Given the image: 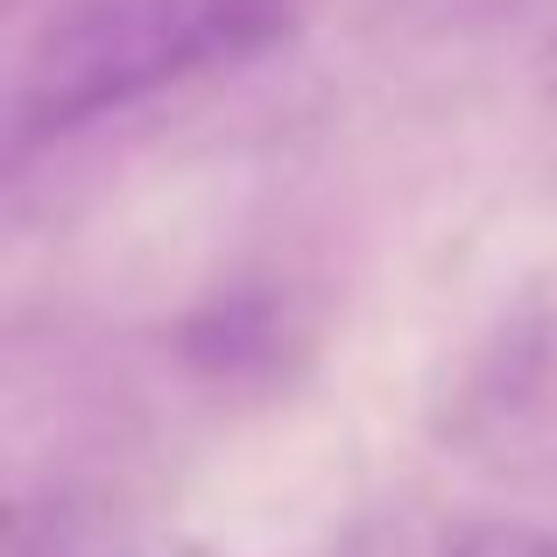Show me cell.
<instances>
[{"label": "cell", "instance_id": "cell-1", "mask_svg": "<svg viewBox=\"0 0 557 557\" xmlns=\"http://www.w3.org/2000/svg\"><path fill=\"white\" fill-rule=\"evenodd\" d=\"M304 0H71L36 28L14 78V141L127 113L289 36Z\"/></svg>", "mask_w": 557, "mask_h": 557}, {"label": "cell", "instance_id": "cell-2", "mask_svg": "<svg viewBox=\"0 0 557 557\" xmlns=\"http://www.w3.org/2000/svg\"><path fill=\"white\" fill-rule=\"evenodd\" d=\"M445 557H557V530H536V522H466V530H451Z\"/></svg>", "mask_w": 557, "mask_h": 557}, {"label": "cell", "instance_id": "cell-3", "mask_svg": "<svg viewBox=\"0 0 557 557\" xmlns=\"http://www.w3.org/2000/svg\"><path fill=\"white\" fill-rule=\"evenodd\" d=\"M544 99H550V107H557V42H550V50H544Z\"/></svg>", "mask_w": 557, "mask_h": 557}]
</instances>
